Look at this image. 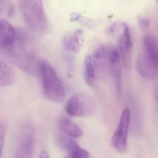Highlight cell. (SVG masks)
<instances>
[{
    "mask_svg": "<svg viewBox=\"0 0 158 158\" xmlns=\"http://www.w3.org/2000/svg\"><path fill=\"white\" fill-rule=\"evenodd\" d=\"M120 55L117 49L112 48L110 53L109 73L114 80L116 90L118 94L121 91Z\"/></svg>",
    "mask_w": 158,
    "mask_h": 158,
    "instance_id": "30bf717a",
    "label": "cell"
},
{
    "mask_svg": "<svg viewBox=\"0 0 158 158\" xmlns=\"http://www.w3.org/2000/svg\"><path fill=\"white\" fill-rule=\"evenodd\" d=\"M145 53L158 66V40L157 38L148 34L144 39Z\"/></svg>",
    "mask_w": 158,
    "mask_h": 158,
    "instance_id": "4fadbf2b",
    "label": "cell"
},
{
    "mask_svg": "<svg viewBox=\"0 0 158 158\" xmlns=\"http://www.w3.org/2000/svg\"><path fill=\"white\" fill-rule=\"evenodd\" d=\"M111 49L105 45H100L96 49L92 56L97 78L104 77L109 72Z\"/></svg>",
    "mask_w": 158,
    "mask_h": 158,
    "instance_id": "8992f818",
    "label": "cell"
},
{
    "mask_svg": "<svg viewBox=\"0 0 158 158\" xmlns=\"http://www.w3.org/2000/svg\"><path fill=\"white\" fill-rule=\"evenodd\" d=\"M96 109V100L92 96L86 93L73 94L68 100L66 106L67 113L75 117L92 116Z\"/></svg>",
    "mask_w": 158,
    "mask_h": 158,
    "instance_id": "277c9868",
    "label": "cell"
},
{
    "mask_svg": "<svg viewBox=\"0 0 158 158\" xmlns=\"http://www.w3.org/2000/svg\"><path fill=\"white\" fill-rule=\"evenodd\" d=\"M64 158H70V156H69L68 155H67L66 156V157H65Z\"/></svg>",
    "mask_w": 158,
    "mask_h": 158,
    "instance_id": "ffe728a7",
    "label": "cell"
},
{
    "mask_svg": "<svg viewBox=\"0 0 158 158\" xmlns=\"http://www.w3.org/2000/svg\"><path fill=\"white\" fill-rule=\"evenodd\" d=\"M158 4V0H156Z\"/></svg>",
    "mask_w": 158,
    "mask_h": 158,
    "instance_id": "44dd1931",
    "label": "cell"
},
{
    "mask_svg": "<svg viewBox=\"0 0 158 158\" xmlns=\"http://www.w3.org/2000/svg\"><path fill=\"white\" fill-rule=\"evenodd\" d=\"M67 150V155L71 158H90L88 152L74 140H71L68 142Z\"/></svg>",
    "mask_w": 158,
    "mask_h": 158,
    "instance_id": "9a60e30c",
    "label": "cell"
},
{
    "mask_svg": "<svg viewBox=\"0 0 158 158\" xmlns=\"http://www.w3.org/2000/svg\"><path fill=\"white\" fill-rule=\"evenodd\" d=\"M155 95L158 106V83L156 85V87H155Z\"/></svg>",
    "mask_w": 158,
    "mask_h": 158,
    "instance_id": "d6986e66",
    "label": "cell"
},
{
    "mask_svg": "<svg viewBox=\"0 0 158 158\" xmlns=\"http://www.w3.org/2000/svg\"><path fill=\"white\" fill-rule=\"evenodd\" d=\"M15 73L10 64L4 59L0 61V85L7 86L12 85L15 81Z\"/></svg>",
    "mask_w": 158,
    "mask_h": 158,
    "instance_id": "7c38bea8",
    "label": "cell"
},
{
    "mask_svg": "<svg viewBox=\"0 0 158 158\" xmlns=\"http://www.w3.org/2000/svg\"><path fill=\"white\" fill-rule=\"evenodd\" d=\"M58 126L62 132L72 138H79L83 134L81 128L75 123L67 118L60 119L58 121Z\"/></svg>",
    "mask_w": 158,
    "mask_h": 158,
    "instance_id": "8fae6325",
    "label": "cell"
},
{
    "mask_svg": "<svg viewBox=\"0 0 158 158\" xmlns=\"http://www.w3.org/2000/svg\"><path fill=\"white\" fill-rule=\"evenodd\" d=\"M130 119V111L125 108L122 111L117 128L111 140L112 146L118 152L126 151L127 146L128 131Z\"/></svg>",
    "mask_w": 158,
    "mask_h": 158,
    "instance_id": "5b68a950",
    "label": "cell"
},
{
    "mask_svg": "<svg viewBox=\"0 0 158 158\" xmlns=\"http://www.w3.org/2000/svg\"><path fill=\"white\" fill-rule=\"evenodd\" d=\"M6 124L4 122L1 121L0 122V147H1V155L2 152L4 144L6 133Z\"/></svg>",
    "mask_w": 158,
    "mask_h": 158,
    "instance_id": "2e32d148",
    "label": "cell"
},
{
    "mask_svg": "<svg viewBox=\"0 0 158 158\" xmlns=\"http://www.w3.org/2000/svg\"><path fill=\"white\" fill-rule=\"evenodd\" d=\"M83 37V31L78 29L72 33L67 34L63 39L64 49L71 53H78L81 48Z\"/></svg>",
    "mask_w": 158,
    "mask_h": 158,
    "instance_id": "9c48e42d",
    "label": "cell"
},
{
    "mask_svg": "<svg viewBox=\"0 0 158 158\" xmlns=\"http://www.w3.org/2000/svg\"><path fill=\"white\" fill-rule=\"evenodd\" d=\"M83 73L84 80L86 83L90 85H93L97 78L91 56H88L85 57Z\"/></svg>",
    "mask_w": 158,
    "mask_h": 158,
    "instance_id": "5bb4252c",
    "label": "cell"
},
{
    "mask_svg": "<svg viewBox=\"0 0 158 158\" xmlns=\"http://www.w3.org/2000/svg\"><path fill=\"white\" fill-rule=\"evenodd\" d=\"M108 32L110 35H117L120 55L125 67L130 69L131 66L132 42L128 25L125 22H115L109 28Z\"/></svg>",
    "mask_w": 158,
    "mask_h": 158,
    "instance_id": "3957f363",
    "label": "cell"
},
{
    "mask_svg": "<svg viewBox=\"0 0 158 158\" xmlns=\"http://www.w3.org/2000/svg\"><path fill=\"white\" fill-rule=\"evenodd\" d=\"M17 30L6 20L0 21V47L4 54L11 50L16 43Z\"/></svg>",
    "mask_w": 158,
    "mask_h": 158,
    "instance_id": "52a82bcc",
    "label": "cell"
},
{
    "mask_svg": "<svg viewBox=\"0 0 158 158\" xmlns=\"http://www.w3.org/2000/svg\"><path fill=\"white\" fill-rule=\"evenodd\" d=\"M37 71L44 96L54 103L64 101L66 97L65 87L53 66L46 61H41L38 64Z\"/></svg>",
    "mask_w": 158,
    "mask_h": 158,
    "instance_id": "6da1fadb",
    "label": "cell"
},
{
    "mask_svg": "<svg viewBox=\"0 0 158 158\" xmlns=\"http://www.w3.org/2000/svg\"><path fill=\"white\" fill-rule=\"evenodd\" d=\"M39 158H50L48 153L45 150L42 151L40 154Z\"/></svg>",
    "mask_w": 158,
    "mask_h": 158,
    "instance_id": "ac0fdd59",
    "label": "cell"
},
{
    "mask_svg": "<svg viewBox=\"0 0 158 158\" xmlns=\"http://www.w3.org/2000/svg\"><path fill=\"white\" fill-rule=\"evenodd\" d=\"M138 21L140 28L144 31L148 28L150 24V19L148 17L139 16Z\"/></svg>",
    "mask_w": 158,
    "mask_h": 158,
    "instance_id": "e0dca14e",
    "label": "cell"
},
{
    "mask_svg": "<svg viewBox=\"0 0 158 158\" xmlns=\"http://www.w3.org/2000/svg\"><path fill=\"white\" fill-rule=\"evenodd\" d=\"M19 8L22 19L30 29L37 33L45 31L47 20L41 0H19Z\"/></svg>",
    "mask_w": 158,
    "mask_h": 158,
    "instance_id": "7a4b0ae2",
    "label": "cell"
},
{
    "mask_svg": "<svg viewBox=\"0 0 158 158\" xmlns=\"http://www.w3.org/2000/svg\"><path fill=\"white\" fill-rule=\"evenodd\" d=\"M136 68L139 75L145 80L151 81L158 78V66L145 53L138 56Z\"/></svg>",
    "mask_w": 158,
    "mask_h": 158,
    "instance_id": "ba28073f",
    "label": "cell"
}]
</instances>
